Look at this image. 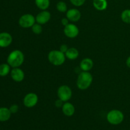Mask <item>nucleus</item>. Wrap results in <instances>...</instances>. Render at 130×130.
I'll return each mask as SVG.
<instances>
[{
    "instance_id": "obj_7",
    "label": "nucleus",
    "mask_w": 130,
    "mask_h": 130,
    "mask_svg": "<svg viewBox=\"0 0 130 130\" xmlns=\"http://www.w3.org/2000/svg\"><path fill=\"white\" fill-rule=\"evenodd\" d=\"M38 102V96L34 93H29L24 98L23 104L27 108H32Z\"/></svg>"
},
{
    "instance_id": "obj_25",
    "label": "nucleus",
    "mask_w": 130,
    "mask_h": 130,
    "mask_svg": "<svg viewBox=\"0 0 130 130\" xmlns=\"http://www.w3.org/2000/svg\"><path fill=\"white\" fill-rule=\"evenodd\" d=\"M63 104H64V102L59 99H58V100H56L55 102V106L58 108L62 107L63 106Z\"/></svg>"
},
{
    "instance_id": "obj_5",
    "label": "nucleus",
    "mask_w": 130,
    "mask_h": 130,
    "mask_svg": "<svg viewBox=\"0 0 130 130\" xmlns=\"http://www.w3.org/2000/svg\"><path fill=\"white\" fill-rule=\"evenodd\" d=\"M57 95L58 99L62 100L63 102H68L72 97V90L67 85H62L57 90Z\"/></svg>"
},
{
    "instance_id": "obj_23",
    "label": "nucleus",
    "mask_w": 130,
    "mask_h": 130,
    "mask_svg": "<svg viewBox=\"0 0 130 130\" xmlns=\"http://www.w3.org/2000/svg\"><path fill=\"white\" fill-rule=\"evenodd\" d=\"M71 3L74 5L79 7V6H81L85 4L86 0H70Z\"/></svg>"
},
{
    "instance_id": "obj_1",
    "label": "nucleus",
    "mask_w": 130,
    "mask_h": 130,
    "mask_svg": "<svg viewBox=\"0 0 130 130\" xmlns=\"http://www.w3.org/2000/svg\"><path fill=\"white\" fill-rule=\"evenodd\" d=\"M25 57L22 52L19 50L12 51L8 55L7 58V63L13 68L19 67L23 64Z\"/></svg>"
},
{
    "instance_id": "obj_19",
    "label": "nucleus",
    "mask_w": 130,
    "mask_h": 130,
    "mask_svg": "<svg viewBox=\"0 0 130 130\" xmlns=\"http://www.w3.org/2000/svg\"><path fill=\"white\" fill-rule=\"evenodd\" d=\"M10 66L8 63H2L0 65V76L5 77L10 72Z\"/></svg>"
},
{
    "instance_id": "obj_17",
    "label": "nucleus",
    "mask_w": 130,
    "mask_h": 130,
    "mask_svg": "<svg viewBox=\"0 0 130 130\" xmlns=\"http://www.w3.org/2000/svg\"><path fill=\"white\" fill-rule=\"evenodd\" d=\"M79 54V51L76 48H69L65 53L66 58L71 60H74L77 58Z\"/></svg>"
},
{
    "instance_id": "obj_22",
    "label": "nucleus",
    "mask_w": 130,
    "mask_h": 130,
    "mask_svg": "<svg viewBox=\"0 0 130 130\" xmlns=\"http://www.w3.org/2000/svg\"><path fill=\"white\" fill-rule=\"evenodd\" d=\"M32 31L34 34L39 35L43 31V27L41 24H38V23H35L34 25L32 26Z\"/></svg>"
},
{
    "instance_id": "obj_18",
    "label": "nucleus",
    "mask_w": 130,
    "mask_h": 130,
    "mask_svg": "<svg viewBox=\"0 0 130 130\" xmlns=\"http://www.w3.org/2000/svg\"><path fill=\"white\" fill-rule=\"evenodd\" d=\"M35 4L37 7L41 10H46L50 5V0H35Z\"/></svg>"
},
{
    "instance_id": "obj_27",
    "label": "nucleus",
    "mask_w": 130,
    "mask_h": 130,
    "mask_svg": "<svg viewBox=\"0 0 130 130\" xmlns=\"http://www.w3.org/2000/svg\"><path fill=\"white\" fill-rule=\"evenodd\" d=\"M61 23H62V25L65 27L69 24V20L67 17L63 18V19L61 20Z\"/></svg>"
},
{
    "instance_id": "obj_15",
    "label": "nucleus",
    "mask_w": 130,
    "mask_h": 130,
    "mask_svg": "<svg viewBox=\"0 0 130 130\" xmlns=\"http://www.w3.org/2000/svg\"><path fill=\"white\" fill-rule=\"evenodd\" d=\"M11 113L7 107H0V122L8 121L11 118Z\"/></svg>"
},
{
    "instance_id": "obj_16",
    "label": "nucleus",
    "mask_w": 130,
    "mask_h": 130,
    "mask_svg": "<svg viewBox=\"0 0 130 130\" xmlns=\"http://www.w3.org/2000/svg\"><path fill=\"white\" fill-rule=\"evenodd\" d=\"M93 5L96 10L99 11H104L107 8L108 3L107 0H93Z\"/></svg>"
},
{
    "instance_id": "obj_10",
    "label": "nucleus",
    "mask_w": 130,
    "mask_h": 130,
    "mask_svg": "<svg viewBox=\"0 0 130 130\" xmlns=\"http://www.w3.org/2000/svg\"><path fill=\"white\" fill-rule=\"evenodd\" d=\"M51 19V13L47 10H42L36 17V22L41 25H43L50 21Z\"/></svg>"
},
{
    "instance_id": "obj_20",
    "label": "nucleus",
    "mask_w": 130,
    "mask_h": 130,
    "mask_svg": "<svg viewBox=\"0 0 130 130\" xmlns=\"http://www.w3.org/2000/svg\"><path fill=\"white\" fill-rule=\"evenodd\" d=\"M121 18L123 22L130 24V9L123 10L121 15Z\"/></svg>"
},
{
    "instance_id": "obj_8",
    "label": "nucleus",
    "mask_w": 130,
    "mask_h": 130,
    "mask_svg": "<svg viewBox=\"0 0 130 130\" xmlns=\"http://www.w3.org/2000/svg\"><path fill=\"white\" fill-rule=\"evenodd\" d=\"M63 33L67 38H75L79 34V30L77 25L69 23L68 25L64 27Z\"/></svg>"
},
{
    "instance_id": "obj_11",
    "label": "nucleus",
    "mask_w": 130,
    "mask_h": 130,
    "mask_svg": "<svg viewBox=\"0 0 130 130\" xmlns=\"http://www.w3.org/2000/svg\"><path fill=\"white\" fill-rule=\"evenodd\" d=\"M66 17L72 22H78L81 19V13L79 10L76 8L69 9L66 12Z\"/></svg>"
},
{
    "instance_id": "obj_28",
    "label": "nucleus",
    "mask_w": 130,
    "mask_h": 130,
    "mask_svg": "<svg viewBox=\"0 0 130 130\" xmlns=\"http://www.w3.org/2000/svg\"><path fill=\"white\" fill-rule=\"evenodd\" d=\"M126 64L127 67L130 68V56L128 57V58L126 59Z\"/></svg>"
},
{
    "instance_id": "obj_24",
    "label": "nucleus",
    "mask_w": 130,
    "mask_h": 130,
    "mask_svg": "<svg viewBox=\"0 0 130 130\" xmlns=\"http://www.w3.org/2000/svg\"><path fill=\"white\" fill-rule=\"evenodd\" d=\"M19 106L17 104H13V105L10 106L9 109H10L11 114H15V113H17L19 111Z\"/></svg>"
},
{
    "instance_id": "obj_14",
    "label": "nucleus",
    "mask_w": 130,
    "mask_h": 130,
    "mask_svg": "<svg viewBox=\"0 0 130 130\" xmlns=\"http://www.w3.org/2000/svg\"><path fill=\"white\" fill-rule=\"evenodd\" d=\"M93 67V62L90 58H83L80 62V68L83 71L89 72Z\"/></svg>"
},
{
    "instance_id": "obj_4",
    "label": "nucleus",
    "mask_w": 130,
    "mask_h": 130,
    "mask_svg": "<svg viewBox=\"0 0 130 130\" xmlns=\"http://www.w3.org/2000/svg\"><path fill=\"white\" fill-rule=\"evenodd\" d=\"M124 114L121 110L113 109L110 110L107 114V120L112 125H118L124 121Z\"/></svg>"
},
{
    "instance_id": "obj_3",
    "label": "nucleus",
    "mask_w": 130,
    "mask_h": 130,
    "mask_svg": "<svg viewBox=\"0 0 130 130\" xmlns=\"http://www.w3.org/2000/svg\"><path fill=\"white\" fill-rule=\"evenodd\" d=\"M66 55L60 50H52L48 55V61L55 66H60L66 61Z\"/></svg>"
},
{
    "instance_id": "obj_2",
    "label": "nucleus",
    "mask_w": 130,
    "mask_h": 130,
    "mask_svg": "<svg viewBox=\"0 0 130 130\" xmlns=\"http://www.w3.org/2000/svg\"><path fill=\"white\" fill-rule=\"evenodd\" d=\"M93 82V76L90 72L82 71L78 75L76 85L81 90H86L91 85Z\"/></svg>"
},
{
    "instance_id": "obj_13",
    "label": "nucleus",
    "mask_w": 130,
    "mask_h": 130,
    "mask_svg": "<svg viewBox=\"0 0 130 130\" xmlns=\"http://www.w3.org/2000/svg\"><path fill=\"white\" fill-rule=\"evenodd\" d=\"M62 110L63 114L67 117L72 116L76 111L75 107L74 106L73 104L68 102H64L63 106L62 107Z\"/></svg>"
},
{
    "instance_id": "obj_9",
    "label": "nucleus",
    "mask_w": 130,
    "mask_h": 130,
    "mask_svg": "<svg viewBox=\"0 0 130 130\" xmlns=\"http://www.w3.org/2000/svg\"><path fill=\"white\" fill-rule=\"evenodd\" d=\"M10 75L12 79L17 83L22 82L25 78V73L23 70H22L19 67L13 68V69L10 72Z\"/></svg>"
},
{
    "instance_id": "obj_6",
    "label": "nucleus",
    "mask_w": 130,
    "mask_h": 130,
    "mask_svg": "<svg viewBox=\"0 0 130 130\" xmlns=\"http://www.w3.org/2000/svg\"><path fill=\"white\" fill-rule=\"evenodd\" d=\"M35 22L36 17H34V15L30 13H26L20 17L19 20V24L22 28L27 29L32 27V26L35 24Z\"/></svg>"
},
{
    "instance_id": "obj_12",
    "label": "nucleus",
    "mask_w": 130,
    "mask_h": 130,
    "mask_svg": "<svg viewBox=\"0 0 130 130\" xmlns=\"http://www.w3.org/2000/svg\"><path fill=\"white\" fill-rule=\"evenodd\" d=\"M13 38L11 34L8 32L0 33V47L1 48H6L9 46L12 43Z\"/></svg>"
},
{
    "instance_id": "obj_26",
    "label": "nucleus",
    "mask_w": 130,
    "mask_h": 130,
    "mask_svg": "<svg viewBox=\"0 0 130 130\" xmlns=\"http://www.w3.org/2000/svg\"><path fill=\"white\" fill-rule=\"evenodd\" d=\"M68 49H69L68 46H67L66 45V44H62V45L60 46V50H59L60 51V52H62V53H66V52H67V50H68Z\"/></svg>"
},
{
    "instance_id": "obj_21",
    "label": "nucleus",
    "mask_w": 130,
    "mask_h": 130,
    "mask_svg": "<svg viewBox=\"0 0 130 130\" xmlns=\"http://www.w3.org/2000/svg\"><path fill=\"white\" fill-rule=\"evenodd\" d=\"M56 7H57V10L61 13L67 12V4H66L64 1H58V2L57 3Z\"/></svg>"
}]
</instances>
